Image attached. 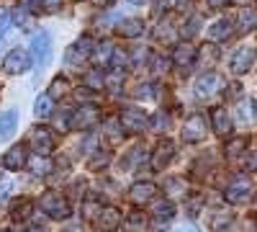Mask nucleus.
I'll list each match as a JSON object with an SVG mask.
<instances>
[{"label": "nucleus", "instance_id": "7c9ffc66", "mask_svg": "<svg viewBox=\"0 0 257 232\" xmlns=\"http://www.w3.org/2000/svg\"><path fill=\"white\" fill-rule=\"evenodd\" d=\"M201 206H203V196H201V194H193V196L185 201V212H188L190 217H198V214H201Z\"/></svg>", "mask_w": 257, "mask_h": 232}, {"label": "nucleus", "instance_id": "f03ea898", "mask_svg": "<svg viewBox=\"0 0 257 232\" xmlns=\"http://www.w3.org/2000/svg\"><path fill=\"white\" fill-rule=\"evenodd\" d=\"M98 121H100V111H98V106H82V109H77V111H72V119H70V129L72 132H88V129H93V126H98Z\"/></svg>", "mask_w": 257, "mask_h": 232}, {"label": "nucleus", "instance_id": "4468645a", "mask_svg": "<svg viewBox=\"0 0 257 232\" xmlns=\"http://www.w3.org/2000/svg\"><path fill=\"white\" fill-rule=\"evenodd\" d=\"M221 88V78L216 72H203L198 80H196V96L198 98H211Z\"/></svg>", "mask_w": 257, "mask_h": 232}, {"label": "nucleus", "instance_id": "dca6fc26", "mask_svg": "<svg viewBox=\"0 0 257 232\" xmlns=\"http://www.w3.org/2000/svg\"><path fill=\"white\" fill-rule=\"evenodd\" d=\"M211 126H213V132L221 134V137L231 134V119H229L226 109H211Z\"/></svg>", "mask_w": 257, "mask_h": 232}, {"label": "nucleus", "instance_id": "f3484780", "mask_svg": "<svg viewBox=\"0 0 257 232\" xmlns=\"http://www.w3.org/2000/svg\"><path fill=\"white\" fill-rule=\"evenodd\" d=\"M116 31H118L123 39H137V36L144 34V21H142V18H123V21H118Z\"/></svg>", "mask_w": 257, "mask_h": 232}, {"label": "nucleus", "instance_id": "9b49d317", "mask_svg": "<svg viewBox=\"0 0 257 232\" xmlns=\"http://www.w3.org/2000/svg\"><path fill=\"white\" fill-rule=\"evenodd\" d=\"M173 158H175V144L170 139H162L152 152V168L155 171H165V168L173 163Z\"/></svg>", "mask_w": 257, "mask_h": 232}, {"label": "nucleus", "instance_id": "20e7f679", "mask_svg": "<svg viewBox=\"0 0 257 232\" xmlns=\"http://www.w3.org/2000/svg\"><path fill=\"white\" fill-rule=\"evenodd\" d=\"M121 222H123V217H121V212L116 206H100L98 214L93 217L95 232H116L121 227Z\"/></svg>", "mask_w": 257, "mask_h": 232}, {"label": "nucleus", "instance_id": "a878e982", "mask_svg": "<svg viewBox=\"0 0 257 232\" xmlns=\"http://www.w3.org/2000/svg\"><path fill=\"white\" fill-rule=\"evenodd\" d=\"M34 114H36L39 119H49V116H52V96H49V93H44V96L36 98Z\"/></svg>", "mask_w": 257, "mask_h": 232}, {"label": "nucleus", "instance_id": "c03bdc74", "mask_svg": "<svg viewBox=\"0 0 257 232\" xmlns=\"http://www.w3.org/2000/svg\"><path fill=\"white\" fill-rule=\"evenodd\" d=\"M198 31V18H190V24H188V31H185V36H193Z\"/></svg>", "mask_w": 257, "mask_h": 232}, {"label": "nucleus", "instance_id": "49530a36", "mask_svg": "<svg viewBox=\"0 0 257 232\" xmlns=\"http://www.w3.org/2000/svg\"><path fill=\"white\" fill-rule=\"evenodd\" d=\"M247 168H249L252 173H257V152H252V155H249V160H247Z\"/></svg>", "mask_w": 257, "mask_h": 232}, {"label": "nucleus", "instance_id": "1a4fd4ad", "mask_svg": "<svg viewBox=\"0 0 257 232\" xmlns=\"http://www.w3.org/2000/svg\"><path fill=\"white\" fill-rule=\"evenodd\" d=\"M118 121H121L123 129L132 132V134H139V132H144L147 126H149V116L142 109H123L118 114Z\"/></svg>", "mask_w": 257, "mask_h": 232}, {"label": "nucleus", "instance_id": "c85d7f7f", "mask_svg": "<svg viewBox=\"0 0 257 232\" xmlns=\"http://www.w3.org/2000/svg\"><path fill=\"white\" fill-rule=\"evenodd\" d=\"M234 222V214H229V212H216L211 217V229L213 232H221L224 227H229Z\"/></svg>", "mask_w": 257, "mask_h": 232}, {"label": "nucleus", "instance_id": "c756f323", "mask_svg": "<svg viewBox=\"0 0 257 232\" xmlns=\"http://www.w3.org/2000/svg\"><path fill=\"white\" fill-rule=\"evenodd\" d=\"M67 91H70V83H67V78H54L52 88H49V96H52V98H62Z\"/></svg>", "mask_w": 257, "mask_h": 232}, {"label": "nucleus", "instance_id": "412c9836", "mask_svg": "<svg viewBox=\"0 0 257 232\" xmlns=\"http://www.w3.org/2000/svg\"><path fill=\"white\" fill-rule=\"evenodd\" d=\"M16 124H18V114H16L13 109H11V111H6V114H0V139L13 137Z\"/></svg>", "mask_w": 257, "mask_h": 232}, {"label": "nucleus", "instance_id": "5701e85b", "mask_svg": "<svg viewBox=\"0 0 257 232\" xmlns=\"http://www.w3.org/2000/svg\"><path fill=\"white\" fill-rule=\"evenodd\" d=\"M208 36H211V39H216V41L229 39V36H231V21H229V18H219L216 24H211Z\"/></svg>", "mask_w": 257, "mask_h": 232}, {"label": "nucleus", "instance_id": "8fccbe9b", "mask_svg": "<svg viewBox=\"0 0 257 232\" xmlns=\"http://www.w3.org/2000/svg\"><path fill=\"white\" fill-rule=\"evenodd\" d=\"M224 3H226V0H208V6H211L213 11H216V8H221Z\"/></svg>", "mask_w": 257, "mask_h": 232}, {"label": "nucleus", "instance_id": "0eeeda50", "mask_svg": "<svg viewBox=\"0 0 257 232\" xmlns=\"http://www.w3.org/2000/svg\"><path fill=\"white\" fill-rule=\"evenodd\" d=\"M183 142L188 144H196L206 139V116L203 114H193L185 124H183V132H180Z\"/></svg>", "mask_w": 257, "mask_h": 232}, {"label": "nucleus", "instance_id": "09e8293b", "mask_svg": "<svg viewBox=\"0 0 257 232\" xmlns=\"http://www.w3.org/2000/svg\"><path fill=\"white\" fill-rule=\"evenodd\" d=\"M175 232H198L196 227H193V224H183V227H178Z\"/></svg>", "mask_w": 257, "mask_h": 232}, {"label": "nucleus", "instance_id": "393cba45", "mask_svg": "<svg viewBox=\"0 0 257 232\" xmlns=\"http://www.w3.org/2000/svg\"><path fill=\"white\" fill-rule=\"evenodd\" d=\"M31 212H34V204H31L29 199H21V201H16V204H13V209H11V214H13V219H16V222H21V219H29V217H31Z\"/></svg>", "mask_w": 257, "mask_h": 232}, {"label": "nucleus", "instance_id": "4c0bfd02", "mask_svg": "<svg viewBox=\"0 0 257 232\" xmlns=\"http://www.w3.org/2000/svg\"><path fill=\"white\" fill-rule=\"evenodd\" d=\"M149 124H152V129H155V132H162L165 126H167V116H165V114L160 111V114H155V119L149 121Z\"/></svg>", "mask_w": 257, "mask_h": 232}, {"label": "nucleus", "instance_id": "864d4df0", "mask_svg": "<svg viewBox=\"0 0 257 232\" xmlns=\"http://www.w3.org/2000/svg\"><path fill=\"white\" fill-rule=\"evenodd\" d=\"M0 232H8V229H0Z\"/></svg>", "mask_w": 257, "mask_h": 232}, {"label": "nucleus", "instance_id": "ea45409f", "mask_svg": "<svg viewBox=\"0 0 257 232\" xmlns=\"http://www.w3.org/2000/svg\"><path fill=\"white\" fill-rule=\"evenodd\" d=\"M152 91H157V88H155V86H139L134 96H137V98H155L157 93H152Z\"/></svg>", "mask_w": 257, "mask_h": 232}, {"label": "nucleus", "instance_id": "a19ab883", "mask_svg": "<svg viewBox=\"0 0 257 232\" xmlns=\"http://www.w3.org/2000/svg\"><path fill=\"white\" fill-rule=\"evenodd\" d=\"M41 8H44L47 13H57L62 8V0H41Z\"/></svg>", "mask_w": 257, "mask_h": 232}, {"label": "nucleus", "instance_id": "e433bc0d", "mask_svg": "<svg viewBox=\"0 0 257 232\" xmlns=\"http://www.w3.org/2000/svg\"><path fill=\"white\" fill-rule=\"evenodd\" d=\"M13 21H16V24L21 26V29H29L31 26V16H29V11L26 8H16V13H13Z\"/></svg>", "mask_w": 257, "mask_h": 232}, {"label": "nucleus", "instance_id": "ddd939ff", "mask_svg": "<svg viewBox=\"0 0 257 232\" xmlns=\"http://www.w3.org/2000/svg\"><path fill=\"white\" fill-rule=\"evenodd\" d=\"M3 165L8 168V171H21V168H26L29 165V150H26V144H13L11 150L6 152V158H3Z\"/></svg>", "mask_w": 257, "mask_h": 232}, {"label": "nucleus", "instance_id": "c9c22d12", "mask_svg": "<svg viewBox=\"0 0 257 232\" xmlns=\"http://www.w3.org/2000/svg\"><path fill=\"white\" fill-rule=\"evenodd\" d=\"M165 191H173L175 196H185V181L183 178H170L165 183Z\"/></svg>", "mask_w": 257, "mask_h": 232}, {"label": "nucleus", "instance_id": "37998d69", "mask_svg": "<svg viewBox=\"0 0 257 232\" xmlns=\"http://www.w3.org/2000/svg\"><path fill=\"white\" fill-rule=\"evenodd\" d=\"M108 160H111L108 155H103V152H100L98 158H93V160H90V171H98L100 165H108Z\"/></svg>", "mask_w": 257, "mask_h": 232}, {"label": "nucleus", "instance_id": "2eb2a0df", "mask_svg": "<svg viewBox=\"0 0 257 232\" xmlns=\"http://www.w3.org/2000/svg\"><path fill=\"white\" fill-rule=\"evenodd\" d=\"M196 57H198V49L190 47L188 41H185V44H178V47L173 49V65L180 67V70H188L193 62H196Z\"/></svg>", "mask_w": 257, "mask_h": 232}, {"label": "nucleus", "instance_id": "a211bd4d", "mask_svg": "<svg viewBox=\"0 0 257 232\" xmlns=\"http://www.w3.org/2000/svg\"><path fill=\"white\" fill-rule=\"evenodd\" d=\"M113 44L111 41H103V44H98L95 49H93V62H95V67H111V57H113Z\"/></svg>", "mask_w": 257, "mask_h": 232}, {"label": "nucleus", "instance_id": "4be33fe9", "mask_svg": "<svg viewBox=\"0 0 257 232\" xmlns=\"http://www.w3.org/2000/svg\"><path fill=\"white\" fill-rule=\"evenodd\" d=\"M237 24H239V29H242V31H254V29H257V8L244 6V8L239 11Z\"/></svg>", "mask_w": 257, "mask_h": 232}, {"label": "nucleus", "instance_id": "f704fd0d", "mask_svg": "<svg viewBox=\"0 0 257 232\" xmlns=\"http://www.w3.org/2000/svg\"><path fill=\"white\" fill-rule=\"evenodd\" d=\"M244 147H247V139H244V137L229 139V142H226V155H231V158H234V155H239V152L244 150Z\"/></svg>", "mask_w": 257, "mask_h": 232}, {"label": "nucleus", "instance_id": "6e6552de", "mask_svg": "<svg viewBox=\"0 0 257 232\" xmlns=\"http://www.w3.org/2000/svg\"><path fill=\"white\" fill-rule=\"evenodd\" d=\"M254 59H257V49L254 47H239L237 52L231 54V59H229V70L234 75H244V72L252 70Z\"/></svg>", "mask_w": 257, "mask_h": 232}, {"label": "nucleus", "instance_id": "9d476101", "mask_svg": "<svg viewBox=\"0 0 257 232\" xmlns=\"http://www.w3.org/2000/svg\"><path fill=\"white\" fill-rule=\"evenodd\" d=\"M31 147L36 150V155H49L52 150H54V132L52 129H47V126H34L31 129Z\"/></svg>", "mask_w": 257, "mask_h": 232}, {"label": "nucleus", "instance_id": "58836bf2", "mask_svg": "<svg viewBox=\"0 0 257 232\" xmlns=\"http://www.w3.org/2000/svg\"><path fill=\"white\" fill-rule=\"evenodd\" d=\"M11 191H13V183H11V181H0V204L8 201Z\"/></svg>", "mask_w": 257, "mask_h": 232}, {"label": "nucleus", "instance_id": "423d86ee", "mask_svg": "<svg viewBox=\"0 0 257 232\" xmlns=\"http://www.w3.org/2000/svg\"><path fill=\"white\" fill-rule=\"evenodd\" d=\"M31 52L29 49H21V47H16V49H11L8 54H6V59H3V70L8 72V75H21V72H26L29 67H31Z\"/></svg>", "mask_w": 257, "mask_h": 232}, {"label": "nucleus", "instance_id": "2f4dec72", "mask_svg": "<svg viewBox=\"0 0 257 232\" xmlns=\"http://www.w3.org/2000/svg\"><path fill=\"white\" fill-rule=\"evenodd\" d=\"M216 59H219V49L213 47V44H206V47H201V62H203L206 67H211Z\"/></svg>", "mask_w": 257, "mask_h": 232}, {"label": "nucleus", "instance_id": "7ed1b4c3", "mask_svg": "<svg viewBox=\"0 0 257 232\" xmlns=\"http://www.w3.org/2000/svg\"><path fill=\"white\" fill-rule=\"evenodd\" d=\"M41 209H44V214L52 217V219H67L72 212H70V201L64 199L62 194H44V199H41Z\"/></svg>", "mask_w": 257, "mask_h": 232}, {"label": "nucleus", "instance_id": "a18cd8bd", "mask_svg": "<svg viewBox=\"0 0 257 232\" xmlns=\"http://www.w3.org/2000/svg\"><path fill=\"white\" fill-rule=\"evenodd\" d=\"M128 224L139 227V224H144V217H142V214H132V217H128Z\"/></svg>", "mask_w": 257, "mask_h": 232}, {"label": "nucleus", "instance_id": "79ce46f5", "mask_svg": "<svg viewBox=\"0 0 257 232\" xmlns=\"http://www.w3.org/2000/svg\"><path fill=\"white\" fill-rule=\"evenodd\" d=\"M18 6H21V8H26L29 13H36V11L41 8V0H21Z\"/></svg>", "mask_w": 257, "mask_h": 232}, {"label": "nucleus", "instance_id": "3c124183", "mask_svg": "<svg viewBox=\"0 0 257 232\" xmlns=\"http://www.w3.org/2000/svg\"><path fill=\"white\" fill-rule=\"evenodd\" d=\"M128 3H132V6H144L147 0H128Z\"/></svg>", "mask_w": 257, "mask_h": 232}, {"label": "nucleus", "instance_id": "72a5a7b5", "mask_svg": "<svg viewBox=\"0 0 257 232\" xmlns=\"http://www.w3.org/2000/svg\"><path fill=\"white\" fill-rule=\"evenodd\" d=\"M105 129H108L105 134L111 137V142H118V139H121L123 126H121V121H118V119H108V121H105Z\"/></svg>", "mask_w": 257, "mask_h": 232}, {"label": "nucleus", "instance_id": "f8f14e48", "mask_svg": "<svg viewBox=\"0 0 257 232\" xmlns=\"http://www.w3.org/2000/svg\"><path fill=\"white\" fill-rule=\"evenodd\" d=\"M155 194H157V186L149 183V181H139V183H134L132 188H128V199H132V204H137V206H144L147 201H152Z\"/></svg>", "mask_w": 257, "mask_h": 232}, {"label": "nucleus", "instance_id": "cd10ccee", "mask_svg": "<svg viewBox=\"0 0 257 232\" xmlns=\"http://www.w3.org/2000/svg\"><path fill=\"white\" fill-rule=\"evenodd\" d=\"M85 86H88L90 91H103V86H105V75H103V70L98 67V70H90L88 75H85Z\"/></svg>", "mask_w": 257, "mask_h": 232}, {"label": "nucleus", "instance_id": "39448f33", "mask_svg": "<svg viewBox=\"0 0 257 232\" xmlns=\"http://www.w3.org/2000/svg\"><path fill=\"white\" fill-rule=\"evenodd\" d=\"M31 59L36 62V67H44L52 57V36L47 31H39L31 36Z\"/></svg>", "mask_w": 257, "mask_h": 232}, {"label": "nucleus", "instance_id": "603ef678", "mask_svg": "<svg viewBox=\"0 0 257 232\" xmlns=\"http://www.w3.org/2000/svg\"><path fill=\"white\" fill-rule=\"evenodd\" d=\"M3 168H6V165H3V163H0V176H3Z\"/></svg>", "mask_w": 257, "mask_h": 232}, {"label": "nucleus", "instance_id": "473e14b6", "mask_svg": "<svg viewBox=\"0 0 257 232\" xmlns=\"http://www.w3.org/2000/svg\"><path fill=\"white\" fill-rule=\"evenodd\" d=\"M121 83H123V72L121 70H113L111 75H105V88H111V93L121 91Z\"/></svg>", "mask_w": 257, "mask_h": 232}, {"label": "nucleus", "instance_id": "bb28decb", "mask_svg": "<svg viewBox=\"0 0 257 232\" xmlns=\"http://www.w3.org/2000/svg\"><path fill=\"white\" fill-rule=\"evenodd\" d=\"M175 29H173V24H170V21H167V24H160L157 26V31H155V39L160 41V44H175Z\"/></svg>", "mask_w": 257, "mask_h": 232}, {"label": "nucleus", "instance_id": "de8ad7c7", "mask_svg": "<svg viewBox=\"0 0 257 232\" xmlns=\"http://www.w3.org/2000/svg\"><path fill=\"white\" fill-rule=\"evenodd\" d=\"M95 6H98V8H111L113 0H95Z\"/></svg>", "mask_w": 257, "mask_h": 232}, {"label": "nucleus", "instance_id": "aec40b11", "mask_svg": "<svg viewBox=\"0 0 257 232\" xmlns=\"http://www.w3.org/2000/svg\"><path fill=\"white\" fill-rule=\"evenodd\" d=\"M29 168H31V173L34 176H39V178H44V176H49L52 173V160H49V155H36V158H31L29 160Z\"/></svg>", "mask_w": 257, "mask_h": 232}, {"label": "nucleus", "instance_id": "5fc2aeb1", "mask_svg": "<svg viewBox=\"0 0 257 232\" xmlns=\"http://www.w3.org/2000/svg\"><path fill=\"white\" fill-rule=\"evenodd\" d=\"M254 103H257V98H254Z\"/></svg>", "mask_w": 257, "mask_h": 232}, {"label": "nucleus", "instance_id": "f257e3e1", "mask_svg": "<svg viewBox=\"0 0 257 232\" xmlns=\"http://www.w3.org/2000/svg\"><path fill=\"white\" fill-rule=\"evenodd\" d=\"M224 199L234 206H239V204H247L252 199V183L247 176H237L226 188H224Z\"/></svg>", "mask_w": 257, "mask_h": 232}, {"label": "nucleus", "instance_id": "b1692460", "mask_svg": "<svg viewBox=\"0 0 257 232\" xmlns=\"http://www.w3.org/2000/svg\"><path fill=\"white\" fill-rule=\"evenodd\" d=\"M252 111H254V101H239L237 103V119L242 124H254L257 121V116Z\"/></svg>", "mask_w": 257, "mask_h": 232}, {"label": "nucleus", "instance_id": "6ab92c4d", "mask_svg": "<svg viewBox=\"0 0 257 232\" xmlns=\"http://www.w3.org/2000/svg\"><path fill=\"white\" fill-rule=\"evenodd\" d=\"M152 217H155L157 222H170V219L175 217V206H173V201H165V199L155 201V204H152Z\"/></svg>", "mask_w": 257, "mask_h": 232}]
</instances>
